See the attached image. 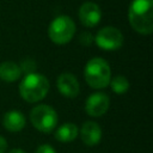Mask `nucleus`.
I'll return each mask as SVG.
<instances>
[{
    "label": "nucleus",
    "instance_id": "4",
    "mask_svg": "<svg viewBox=\"0 0 153 153\" xmlns=\"http://www.w3.org/2000/svg\"><path fill=\"white\" fill-rule=\"evenodd\" d=\"M75 33V24L68 16L56 17L49 25L48 36L55 44L68 43Z\"/></svg>",
    "mask_w": 153,
    "mask_h": 153
},
{
    "label": "nucleus",
    "instance_id": "6",
    "mask_svg": "<svg viewBox=\"0 0 153 153\" xmlns=\"http://www.w3.org/2000/svg\"><path fill=\"white\" fill-rule=\"evenodd\" d=\"M94 41L103 50H117L123 44V35L117 27L105 26L97 32Z\"/></svg>",
    "mask_w": 153,
    "mask_h": 153
},
{
    "label": "nucleus",
    "instance_id": "15",
    "mask_svg": "<svg viewBox=\"0 0 153 153\" xmlns=\"http://www.w3.org/2000/svg\"><path fill=\"white\" fill-rule=\"evenodd\" d=\"M35 67H36L35 62H33L32 60H30V59L25 60V61L22 63V68H23V71H24L26 74L33 73V69H35ZM22 68H20V69H22Z\"/></svg>",
    "mask_w": 153,
    "mask_h": 153
},
{
    "label": "nucleus",
    "instance_id": "7",
    "mask_svg": "<svg viewBox=\"0 0 153 153\" xmlns=\"http://www.w3.org/2000/svg\"><path fill=\"white\" fill-rule=\"evenodd\" d=\"M110 105V99L106 93L96 92L88 96L85 102V111L92 117H99L104 115Z\"/></svg>",
    "mask_w": 153,
    "mask_h": 153
},
{
    "label": "nucleus",
    "instance_id": "12",
    "mask_svg": "<svg viewBox=\"0 0 153 153\" xmlns=\"http://www.w3.org/2000/svg\"><path fill=\"white\" fill-rule=\"evenodd\" d=\"M22 75L20 67L12 61H5L0 63V79L7 82H13L18 80Z\"/></svg>",
    "mask_w": 153,
    "mask_h": 153
},
{
    "label": "nucleus",
    "instance_id": "17",
    "mask_svg": "<svg viewBox=\"0 0 153 153\" xmlns=\"http://www.w3.org/2000/svg\"><path fill=\"white\" fill-rule=\"evenodd\" d=\"M92 39H93V37L90 32H82L81 36H80V43L84 44V45H90Z\"/></svg>",
    "mask_w": 153,
    "mask_h": 153
},
{
    "label": "nucleus",
    "instance_id": "1",
    "mask_svg": "<svg viewBox=\"0 0 153 153\" xmlns=\"http://www.w3.org/2000/svg\"><path fill=\"white\" fill-rule=\"evenodd\" d=\"M130 26L141 35L153 31V0H131L128 10Z\"/></svg>",
    "mask_w": 153,
    "mask_h": 153
},
{
    "label": "nucleus",
    "instance_id": "16",
    "mask_svg": "<svg viewBox=\"0 0 153 153\" xmlns=\"http://www.w3.org/2000/svg\"><path fill=\"white\" fill-rule=\"evenodd\" d=\"M35 153H56V152H55V149H54V148H53L50 145L44 143V145L38 146Z\"/></svg>",
    "mask_w": 153,
    "mask_h": 153
},
{
    "label": "nucleus",
    "instance_id": "13",
    "mask_svg": "<svg viewBox=\"0 0 153 153\" xmlns=\"http://www.w3.org/2000/svg\"><path fill=\"white\" fill-rule=\"evenodd\" d=\"M78 127L74 123H65L57 128L55 131V139L60 142H71L78 135Z\"/></svg>",
    "mask_w": 153,
    "mask_h": 153
},
{
    "label": "nucleus",
    "instance_id": "8",
    "mask_svg": "<svg viewBox=\"0 0 153 153\" xmlns=\"http://www.w3.org/2000/svg\"><path fill=\"white\" fill-rule=\"evenodd\" d=\"M79 19L81 24L86 27L96 26L102 19V11L100 7L92 1L84 2L79 8Z\"/></svg>",
    "mask_w": 153,
    "mask_h": 153
},
{
    "label": "nucleus",
    "instance_id": "18",
    "mask_svg": "<svg viewBox=\"0 0 153 153\" xmlns=\"http://www.w3.org/2000/svg\"><path fill=\"white\" fill-rule=\"evenodd\" d=\"M7 149V142L6 140L0 135V153H5Z\"/></svg>",
    "mask_w": 153,
    "mask_h": 153
},
{
    "label": "nucleus",
    "instance_id": "5",
    "mask_svg": "<svg viewBox=\"0 0 153 153\" xmlns=\"http://www.w3.org/2000/svg\"><path fill=\"white\" fill-rule=\"evenodd\" d=\"M57 120L59 118L56 111L47 104H39L35 106L30 112L31 124L42 133L53 131L57 124Z\"/></svg>",
    "mask_w": 153,
    "mask_h": 153
},
{
    "label": "nucleus",
    "instance_id": "19",
    "mask_svg": "<svg viewBox=\"0 0 153 153\" xmlns=\"http://www.w3.org/2000/svg\"><path fill=\"white\" fill-rule=\"evenodd\" d=\"M8 153H25L23 149H20V148H13V149H11Z\"/></svg>",
    "mask_w": 153,
    "mask_h": 153
},
{
    "label": "nucleus",
    "instance_id": "9",
    "mask_svg": "<svg viewBox=\"0 0 153 153\" xmlns=\"http://www.w3.org/2000/svg\"><path fill=\"white\" fill-rule=\"evenodd\" d=\"M56 85L60 93L68 98H74L80 92L79 81L72 73H62L57 78Z\"/></svg>",
    "mask_w": 153,
    "mask_h": 153
},
{
    "label": "nucleus",
    "instance_id": "14",
    "mask_svg": "<svg viewBox=\"0 0 153 153\" xmlns=\"http://www.w3.org/2000/svg\"><path fill=\"white\" fill-rule=\"evenodd\" d=\"M109 84L111 86V90L115 93H118V94H122V93L127 92L128 88H129V81L123 75H116L115 78L110 79Z\"/></svg>",
    "mask_w": 153,
    "mask_h": 153
},
{
    "label": "nucleus",
    "instance_id": "11",
    "mask_svg": "<svg viewBox=\"0 0 153 153\" xmlns=\"http://www.w3.org/2000/svg\"><path fill=\"white\" fill-rule=\"evenodd\" d=\"M25 123H26L25 116L23 115V112L18 111V110L7 111L2 118V124H4L5 129L11 133L20 131L25 127Z\"/></svg>",
    "mask_w": 153,
    "mask_h": 153
},
{
    "label": "nucleus",
    "instance_id": "10",
    "mask_svg": "<svg viewBox=\"0 0 153 153\" xmlns=\"http://www.w3.org/2000/svg\"><path fill=\"white\" fill-rule=\"evenodd\" d=\"M80 137L86 146H96L102 139V129L98 123L87 121L82 124L80 130Z\"/></svg>",
    "mask_w": 153,
    "mask_h": 153
},
{
    "label": "nucleus",
    "instance_id": "2",
    "mask_svg": "<svg viewBox=\"0 0 153 153\" xmlns=\"http://www.w3.org/2000/svg\"><path fill=\"white\" fill-rule=\"evenodd\" d=\"M49 91L48 79L39 73H30L24 76L19 84V93L22 98L29 103L42 100Z\"/></svg>",
    "mask_w": 153,
    "mask_h": 153
},
{
    "label": "nucleus",
    "instance_id": "3",
    "mask_svg": "<svg viewBox=\"0 0 153 153\" xmlns=\"http://www.w3.org/2000/svg\"><path fill=\"white\" fill-rule=\"evenodd\" d=\"M85 81L92 88H104L111 79V69L109 63L102 57L91 59L84 69Z\"/></svg>",
    "mask_w": 153,
    "mask_h": 153
}]
</instances>
